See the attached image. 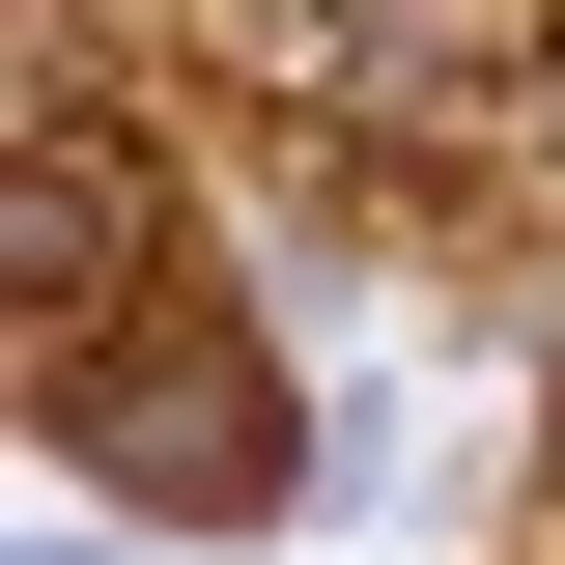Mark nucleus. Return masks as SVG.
I'll return each instance as SVG.
<instances>
[{
	"label": "nucleus",
	"instance_id": "f03ea898",
	"mask_svg": "<svg viewBox=\"0 0 565 565\" xmlns=\"http://www.w3.org/2000/svg\"><path fill=\"white\" fill-rule=\"evenodd\" d=\"M537 565H565V424H537Z\"/></svg>",
	"mask_w": 565,
	"mask_h": 565
},
{
	"label": "nucleus",
	"instance_id": "f257e3e1",
	"mask_svg": "<svg viewBox=\"0 0 565 565\" xmlns=\"http://www.w3.org/2000/svg\"><path fill=\"white\" fill-rule=\"evenodd\" d=\"M29 452L85 509H170V537L282 509V340H255V282L199 255L170 141L85 85V29L29 57Z\"/></svg>",
	"mask_w": 565,
	"mask_h": 565
}]
</instances>
